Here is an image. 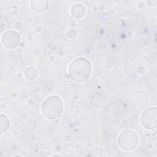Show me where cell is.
<instances>
[{"instance_id":"1","label":"cell","mask_w":157,"mask_h":157,"mask_svg":"<svg viewBox=\"0 0 157 157\" xmlns=\"http://www.w3.org/2000/svg\"><path fill=\"white\" fill-rule=\"evenodd\" d=\"M67 72L70 78L73 82L76 83L85 82L91 74V63L85 58H77L71 63Z\"/></svg>"},{"instance_id":"2","label":"cell","mask_w":157,"mask_h":157,"mask_svg":"<svg viewBox=\"0 0 157 157\" xmlns=\"http://www.w3.org/2000/svg\"><path fill=\"white\" fill-rule=\"evenodd\" d=\"M42 115L48 120H54L61 117L63 112V104L59 97L52 95L47 97L41 104Z\"/></svg>"},{"instance_id":"3","label":"cell","mask_w":157,"mask_h":157,"mask_svg":"<svg viewBox=\"0 0 157 157\" xmlns=\"http://www.w3.org/2000/svg\"><path fill=\"white\" fill-rule=\"evenodd\" d=\"M139 136L132 130L127 129L121 132L118 137V144L121 149L126 151L134 150L138 145Z\"/></svg>"},{"instance_id":"4","label":"cell","mask_w":157,"mask_h":157,"mask_svg":"<svg viewBox=\"0 0 157 157\" xmlns=\"http://www.w3.org/2000/svg\"><path fill=\"white\" fill-rule=\"evenodd\" d=\"M157 109L151 107L146 109L142 112L140 118L142 125L147 129H154L156 128Z\"/></svg>"},{"instance_id":"5","label":"cell","mask_w":157,"mask_h":157,"mask_svg":"<svg viewBox=\"0 0 157 157\" xmlns=\"http://www.w3.org/2000/svg\"><path fill=\"white\" fill-rule=\"evenodd\" d=\"M1 40L5 48L12 50L17 48L20 44V36L17 31L8 30L3 34Z\"/></svg>"},{"instance_id":"6","label":"cell","mask_w":157,"mask_h":157,"mask_svg":"<svg viewBox=\"0 0 157 157\" xmlns=\"http://www.w3.org/2000/svg\"><path fill=\"white\" fill-rule=\"evenodd\" d=\"M30 7L32 10L37 13H41L47 10L48 7L47 1H31Z\"/></svg>"},{"instance_id":"7","label":"cell","mask_w":157,"mask_h":157,"mask_svg":"<svg viewBox=\"0 0 157 157\" xmlns=\"http://www.w3.org/2000/svg\"><path fill=\"white\" fill-rule=\"evenodd\" d=\"M85 7L81 4H75L71 8V13L72 16L77 18L83 17L85 15Z\"/></svg>"},{"instance_id":"8","label":"cell","mask_w":157,"mask_h":157,"mask_svg":"<svg viewBox=\"0 0 157 157\" xmlns=\"http://www.w3.org/2000/svg\"><path fill=\"white\" fill-rule=\"evenodd\" d=\"M10 126V121L8 117L4 115H1L0 118V133L1 134L5 133L9 128Z\"/></svg>"},{"instance_id":"9","label":"cell","mask_w":157,"mask_h":157,"mask_svg":"<svg viewBox=\"0 0 157 157\" xmlns=\"http://www.w3.org/2000/svg\"><path fill=\"white\" fill-rule=\"evenodd\" d=\"M38 75L36 68L34 67H29L26 68L24 72V75L28 80H35Z\"/></svg>"}]
</instances>
